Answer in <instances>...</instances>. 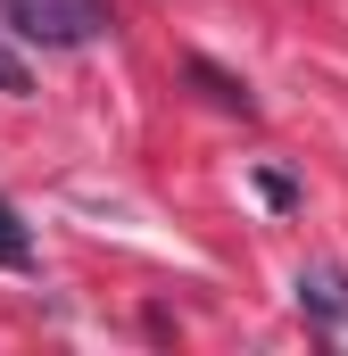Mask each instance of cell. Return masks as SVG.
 I'll return each instance as SVG.
<instances>
[{
	"instance_id": "obj_5",
	"label": "cell",
	"mask_w": 348,
	"mask_h": 356,
	"mask_svg": "<svg viewBox=\"0 0 348 356\" xmlns=\"http://www.w3.org/2000/svg\"><path fill=\"white\" fill-rule=\"evenodd\" d=\"M0 91H8V99H25V91H33V67H25L8 42H0Z\"/></svg>"
},
{
	"instance_id": "obj_2",
	"label": "cell",
	"mask_w": 348,
	"mask_h": 356,
	"mask_svg": "<svg viewBox=\"0 0 348 356\" xmlns=\"http://www.w3.org/2000/svg\"><path fill=\"white\" fill-rule=\"evenodd\" d=\"M299 307L315 323H348V273L340 266H299Z\"/></svg>"
},
{
	"instance_id": "obj_1",
	"label": "cell",
	"mask_w": 348,
	"mask_h": 356,
	"mask_svg": "<svg viewBox=\"0 0 348 356\" xmlns=\"http://www.w3.org/2000/svg\"><path fill=\"white\" fill-rule=\"evenodd\" d=\"M0 17H8V33H25L42 50H84L116 25L108 0H0Z\"/></svg>"
},
{
	"instance_id": "obj_4",
	"label": "cell",
	"mask_w": 348,
	"mask_h": 356,
	"mask_svg": "<svg viewBox=\"0 0 348 356\" xmlns=\"http://www.w3.org/2000/svg\"><path fill=\"white\" fill-rule=\"evenodd\" d=\"M0 266H8V273L33 266V232L17 224V207H8V199H0Z\"/></svg>"
},
{
	"instance_id": "obj_3",
	"label": "cell",
	"mask_w": 348,
	"mask_h": 356,
	"mask_svg": "<svg viewBox=\"0 0 348 356\" xmlns=\"http://www.w3.org/2000/svg\"><path fill=\"white\" fill-rule=\"evenodd\" d=\"M182 75H191V83L207 91V99H216V108H241V116H258V99H249V83H232V75H224V67H207V58H191V67H182Z\"/></svg>"
},
{
	"instance_id": "obj_6",
	"label": "cell",
	"mask_w": 348,
	"mask_h": 356,
	"mask_svg": "<svg viewBox=\"0 0 348 356\" xmlns=\"http://www.w3.org/2000/svg\"><path fill=\"white\" fill-rule=\"evenodd\" d=\"M258 191H265V207H299V191H290V175H274V166H258Z\"/></svg>"
}]
</instances>
